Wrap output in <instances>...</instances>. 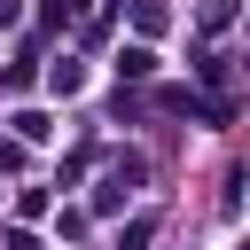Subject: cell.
Here are the masks:
<instances>
[{
  "mask_svg": "<svg viewBox=\"0 0 250 250\" xmlns=\"http://www.w3.org/2000/svg\"><path fill=\"white\" fill-rule=\"evenodd\" d=\"M117 70H125V78H148V70H156V55H148V47H125V55H117Z\"/></svg>",
  "mask_w": 250,
  "mask_h": 250,
  "instance_id": "cell-1",
  "label": "cell"
}]
</instances>
